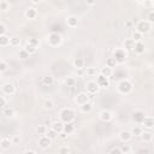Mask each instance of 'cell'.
<instances>
[{"mask_svg": "<svg viewBox=\"0 0 154 154\" xmlns=\"http://www.w3.org/2000/svg\"><path fill=\"white\" fill-rule=\"evenodd\" d=\"M141 137H142V140H143L145 142H149V141H152L153 136H152V134H151V133H142Z\"/></svg>", "mask_w": 154, "mask_h": 154, "instance_id": "30", "label": "cell"}, {"mask_svg": "<svg viewBox=\"0 0 154 154\" xmlns=\"http://www.w3.org/2000/svg\"><path fill=\"white\" fill-rule=\"evenodd\" d=\"M53 107H54V102L51 100V99L45 101V108H46V110H52Z\"/></svg>", "mask_w": 154, "mask_h": 154, "instance_id": "38", "label": "cell"}, {"mask_svg": "<svg viewBox=\"0 0 154 154\" xmlns=\"http://www.w3.org/2000/svg\"><path fill=\"white\" fill-rule=\"evenodd\" d=\"M142 125H143L146 129H152L154 127V118H152V117H145L143 122H142Z\"/></svg>", "mask_w": 154, "mask_h": 154, "instance_id": "15", "label": "cell"}, {"mask_svg": "<svg viewBox=\"0 0 154 154\" xmlns=\"http://www.w3.org/2000/svg\"><path fill=\"white\" fill-rule=\"evenodd\" d=\"M13 142H15V143H16V142H18V137H15L13 139Z\"/></svg>", "mask_w": 154, "mask_h": 154, "instance_id": "54", "label": "cell"}, {"mask_svg": "<svg viewBox=\"0 0 154 154\" xmlns=\"http://www.w3.org/2000/svg\"><path fill=\"white\" fill-rule=\"evenodd\" d=\"M46 135L48 136L51 140H55V139H57V136H58V133H57V131H54L53 129H51V130L47 131V134H46Z\"/></svg>", "mask_w": 154, "mask_h": 154, "instance_id": "32", "label": "cell"}, {"mask_svg": "<svg viewBox=\"0 0 154 154\" xmlns=\"http://www.w3.org/2000/svg\"><path fill=\"white\" fill-rule=\"evenodd\" d=\"M10 45H11V46H13V47L19 46V45H21V40H19L18 37H12V39H10Z\"/></svg>", "mask_w": 154, "mask_h": 154, "instance_id": "33", "label": "cell"}, {"mask_svg": "<svg viewBox=\"0 0 154 154\" xmlns=\"http://www.w3.org/2000/svg\"><path fill=\"white\" fill-rule=\"evenodd\" d=\"M139 153H148V149H145V148H142V149H139Z\"/></svg>", "mask_w": 154, "mask_h": 154, "instance_id": "50", "label": "cell"}, {"mask_svg": "<svg viewBox=\"0 0 154 154\" xmlns=\"http://www.w3.org/2000/svg\"><path fill=\"white\" fill-rule=\"evenodd\" d=\"M145 43L143 42H142V41H139V42H136L135 43V48H134V51H135V52L136 53H137V54H142V53H143L145 52Z\"/></svg>", "mask_w": 154, "mask_h": 154, "instance_id": "17", "label": "cell"}, {"mask_svg": "<svg viewBox=\"0 0 154 154\" xmlns=\"http://www.w3.org/2000/svg\"><path fill=\"white\" fill-rule=\"evenodd\" d=\"M66 24H67V27H70V28H75V27H77V24H78V18H77L76 16H70V17H67Z\"/></svg>", "mask_w": 154, "mask_h": 154, "instance_id": "14", "label": "cell"}, {"mask_svg": "<svg viewBox=\"0 0 154 154\" xmlns=\"http://www.w3.org/2000/svg\"><path fill=\"white\" fill-rule=\"evenodd\" d=\"M117 64H118V63H117V60H116L115 58H108V59L106 60V65L110 66V67H116Z\"/></svg>", "mask_w": 154, "mask_h": 154, "instance_id": "31", "label": "cell"}, {"mask_svg": "<svg viewBox=\"0 0 154 154\" xmlns=\"http://www.w3.org/2000/svg\"><path fill=\"white\" fill-rule=\"evenodd\" d=\"M113 58L117 60V63H124L125 61V58H127V54H125V51L119 48V49H116L115 53H113Z\"/></svg>", "mask_w": 154, "mask_h": 154, "instance_id": "5", "label": "cell"}, {"mask_svg": "<svg viewBox=\"0 0 154 154\" xmlns=\"http://www.w3.org/2000/svg\"><path fill=\"white\" fill-rule=\"evenodd\" d=\"M52 129L54 131H57L58 134H60L63 131V129H64V122H54L52 124Z\"/></svg>", "mask_w": 154, "mask_h": 154, "instance_id": "19", "label": "cell"}, {"mask_svg": "<svg viewBox=\"0 0 154 154\" xmlns=\"http://www.w3.org/2000/svg\"><path fill=\"white\" fill-rule=\"evenodd\" d=\"M53 82H54V78H53L52 76H46V77H43V79H42V83H43L45 85H47V87L52 85Z\"/></svg>", "mask_w": 154, "mask_h": 154, "instance_id": "25", "label": "cell"}, {"mask_svg": "<svg viewBox=\"0 0 154 154\" xmlns=\"http://www.w3.org/2000/svg\"><path fill=\"white\" fill-rule=\"evenodd\" d=\"M5 31H6V27L4 24H0V35H5Z\"/></svg>", "mask_w": 154, "mask_h": 154, "instance_id": "45", "label": "cell"}, {"mask_svg": "<svg viewBox=\"0 0 154 154\" xmlns=\"http://www.w3.org/2000/svg\"><path fill=\"white\" fill-rule=\"evenodd\" d=\"M36 133L39 134V135H46L47 134V128L45 127V125H39V127L36 128Z\"/></svg>", "mask_w": 154, "mask_h": 154, "instance_id": "28", "label": "cell"}, {"mask_svg": "<svg viewBox=\"0 0 154 154\" xmlns=\"http://www.w3.org/2000/svg\"><path fill=\"white\" fill-rule=\"evenodd\" d=\"M112 118H113L112 112L108 111V110H104V111L100 113V119H101L102 122H110Z\"/></svg>", "mask_w": 154, "mask_h": 154, "instance_id": "12", "label": "cell"}, {"mask_svg": "<svg viewBox=\"0 0 154 154\" xmlns=\"http://www.w3.org/2000/svg\"><path fill=\"white\" fill-rule=\"evenodd\" d=\"M143 119H145V113L142 112V111H135L133 113V121L136 122V123H141L143 122Z\"/></svg>", "mask_w": 154, "mask_h": 154, "instance_id": "11", "label": "cell"}, {"mask_svg": "<svg viewBox=\"0 0 154 154\" xmlns=\"http://www.w3.org/2000/svg\"><path fill=\"white\" fill-rule=\"evenodd\" d=\"M136 29H137V31L145 34V33H148L151 30V23L148 21H141L137 23V27H136Z\"/></svg>", "mask_w": 154, "mask_h": 154, "instance_id": "4", "label": "cell"}, {"mask_svg": "<svg viewBox=\"0 0 154 154\" xmlns=\"http://www.w3.org/2000/svg\"><path fill=\"white\" fill-rule=\"evenodd\" d=\"M9 43H10V39L6 35H0V46L5 47V46H7Z\"/></svg>", "mask_w": 154, "mask_h": 154, "instance_id": "24", "label": "cell"}, {"mask_svg": "<svg viewBox=\"0 0 154 154\" xmlns=\"http://www.w3.org/2000/svg\"><path fill=\"white\" fill-rule=\"evenodd\" d=\"M77 70H78V71H77V72H78V75H82V73H83L82 69H77Z\"/></svg>", "mask_w": 154, "mask_h": 154, "instance_id": "53", "label": "cell"}, {"mask_svg": "<svg viewBox=\"0 0 154 154\" xmlns=\"http://www.w3.org/2000/svg\"><path fill=\"white\" fill-rule=\"evenodd\" d=\"M0 106H1L3 108L6 107V100H5L4 96H1V98H0Z\"/></svg>", "mask_w": 154, "mask_h": 154, "instance_id": "43", "label": "cell"}, {"mask_svg": "<svg viewBox=\"0 0 154 154\" xmlns=\"http://www.w3.org/2000/svg\"><path fill=\"white\" fill-rule=\"evenodd\" d=\"M135 41H134V39H129V40H125V42H124V48L127 49V51H133L135 48Z\"/></svg>", "mask_w": 154, "mask_h": 154, "instance_id": "18", "label": "cell"}, {"mask_svg": "<svg viewBox=\"0 0 154 154\" xmlns=\"http://www.w3.org/2000/svg\"><path fill=\"white\" fill-rule=\"evenodd\" d=\"M10 145H11V142L7 140V139H3L1 140V142H0V148H1V149H9L10 148Z\"/></svg>", "mask_w": 154, "mask_h": 154, "instance_id": "26", "label": "cell"}, {"mask_svg": "<svg viewBox=\"0 0 154 154\" xmlns=\"http://www.w3.org/2000/svg\"><path fill=\"white\" fill-rule=\"evenodd\" d=\"M100 73H101V75H104V76H106V77H110V76H112V73H113L112 67H110V66L106 65L105 67H102V69H101Z\"/></svg>", "mask_w": 154, "mask_h": 154, "instance_id": "21", "label": "cell"}, {"mask_svg": "<svg viewBox=\"0 0 154 154\" xmlns=\"http://www.w3.org/2000/svg\"><path fill=\"white\" fill-rule=\"evenodd\" d=\"M121 149H122V153H129V152L131 151V149H130V148H129L128 146H124V147H122Z\"/></svg>", "mask_w": 154, "mask_h": 154, "instance_id": "47", "label": "cell"}, {"mask_svg": "<svg viewBox=\"0 0 154 154\" xmlns=\"http://www.w3.org/2000/svg\"><path fill=\"white\" fill-rule=\"evenodd\" d=\"M6 69H7L6 61H5V60H1V61H0V71L4 72V71H6Z\"/></svg>", "mask_w": 154, "mask_h": 154, "instance_id": "41", "label": "cell"}, {"mask_svg": "<svg viewBox=\"0 0 154 154\" xmlns=\"http://www.w3.org/2000/svg\"><path fill=\"white\" fill-rule=\"evenodd\" d=\"M25 16H27V18H29V19L36 18V16H37V11H36V9H34V7L28 9V10L25 11Z\"/></svg>", "mask_w": 154, "mask_h": 154, "instance_id": "16", "label": "cell"}, {"mask_svg": "<svg viewBox=\"0 0 154 154\" xmlns=\"http://www.w3.org/2000/svg\"><path fill=\"white\" fill-rule=\"evenodd\" d=\"M1 10H4V11H5V10H7V4L5 3V1L1 3Z\"/></svg>", "mask_w": 154, "mask_h": 154, "instance_id": "48", "label": "cell"}, {"mask_svg": "<svg viewBox=\"0 0 154 154\" xmlns=\"http://www.w3.org/2000/svg\"><path fill=\"white\" fill-rule=\"evenodd\" d=\"M118 90L123 94H129L133 90V83L128 81V79H123L118 84Z\"/></svg>", "mask_w": 154, "mask_h": 154, "instance_id": "2", "label": "cell"}, {"mask_svg": "<svg viewBox=\"0 0 154 154\" xmlns=\"http://www.w3.org/2000/svg\"><path fill=\"white\" fill-rule=\"evenodd\" d=\"M3 113H4V116H6V117H12L15 115V111H13V108H11V107H5Z\"/></svg>", "mask_w": 154, "mask_h": 154, "instance_id": "27", "label": "cell"}, {"mask_svg": "<svg viewBox=\"0 0 154 154\" xmlns=\"http://www.w3.org/2000/svg\"><path fill=\"white\" fill-rule=\"evenodd\" d=\"M75 130V127H73V124L70 122V123H64V129H63V131L64 133H66L67 135L69 134H71L72 131Z\"/></svg>", "mask_w": 154, "mask_h": 154, "instance_id": "20", "label": "cell"}, {"mask_svg": "<svg viewBox=\"0 0 154 154\" xmlns=\"http://www.w3.org/2000/svg\"><path fill=\"white\" fill-rule=\"evenodd\" d=\"M28 43H30V45H33V46H35V47H39V40L35 39V37H31V39L28 40Z\"/></svg>", "mask_w": 154, "mask_h": 154, "instance_id": "40", "label": "cell"}, {"mask_svg": "<svg viewBox=\"0 0 154 154\" xmlns=\"http://www.w3.org/2000/svg\"><path fill=\"white\" fill-rule=\"evenodd\" d=\"M48 42L51 46H58L61 42V35L58 33H51L48 35Z\"/></svg>", "mask_w": 154, "mask_h": 154, "instance_id": "3", "label": "cell"}, {"mask_svg": "<svg viewBox=\"0 0 154 154\" xmlns=\"http://www.w3.org/2000/svg\"><path fill=\"white\" fill-rule=\"evenodd\" d=\"M131 133H133V135H135V136H141L142 135V129L140 127H135Z\"/></svg>", "mask_w": 154, "mask_h": 154, "instance_id": "39", "label": "cell"}, {"mask_svg": "<svg viewBox=\"0 0 154 154\" xmlns=\"http://www.w3.org/2000/svg\"><path fill=\"white\" fill-rule=\"evenodd\" d=\"M119 137H121V140L123 142H128L131 140V137H133V133L131 131H128V130H123L121 134H119Z\"/></svg>", "mask_w": 154, "mask_h": 154, "instance_id": "13", "label": "cell"}, {"mask_svg": "<svg viewBox=\"0 0 154 154\" xmlns=\"http://www.w3.org/2000/svg\"><path fill=\"white\" fill-rule=\"evenodd\" d=\"M73 65H75L76 69H83L84 66V59L83 58H76L73 60Z\"/></svg>", "mask_w": 154, "mask_h": 154, "instance_id": "23", "label": "cell"}, {"mask_svg": "<svg viewBox=\"0 0 154 154\" xmlns=\"http://www.w3.org/2000/svg\"><path fill=\"white\" fill-rule=\"evenodd\" d=\"M51 142H52V140H51L48 136L42 135L41 137H40V140H39V145H40V147H41V148L46 149V148H48L51 146Z\"/></svg>", "mask_w": 154, "mask_h": 154, "instance_id": "8", "label": "cell"}, {"mask_svg": "<svg viewBox=\"0 0 154 154\" xmlns=\"http://www.w3.org/2000/svg\"><path fill=\"white\" fill-rule=\"evenodd\" d=\"M92 110H93V106H92V104H90L89 101L85 102V104H83V105H81V111L83 113H89Z\"/></svg>", "mask_w": 154, "mask_h": 154, "instance_id": "22", "label": "cell"}, {"mask_svg": "<svg viewBox=\"0 0 154 154\" xmlns=\"http://www.w3.org/2000/svg\"><path fill=\"white\" fill-rule=\"evenodd\" d=\"M89 99H90L89 94H87V93H79L76 96V102L78 105H83V104H85V102H88Z\"/></svg>", "mask_w": 154, "mask_h": 154, "instance_id": "9", "label": "cell"}, {"mask_svg": "<svg viewBox=\"0 0 154 154\" xmlns=\"http://www.w3.org/2000/svg\"><path fill=\"white\" fill-rule=\"evenodd\" d=\"M96 0H85V3H87L88 5H94Z\"/></svg>", "mask_w": 154, "mask_h": 154, "instance_id": "49", "label": "cell"}, {"mask_svg": "<svg viewBox=\"0 0 154 154\" xmlns=\"http://www.w3.org/2000/svg\"><path fill=\"white\" fill-rule=\"evenodd\" d=\"M110 153L111 154H119V153H122V149H119V148H113Z\"/></svg>", "mask_w": 154, "mask_h": 154, "instance_id": "46", "label": "cell"}, {"mask_svg": "<svg viewBox=\"0 0 154 154\" xmlns=\"http://www.w3.org/2000/svg\"><path fill=\"white\" fill-rule=\"evenodd\" d=\"M15 85L12 83H6L3 85V93L6 95H12L15 93Z\"/></svg>", "mask_w": 154, "mask_h": 154, "instance_id": "10", "label": "cell"}, {"mask_svg": "<svg viewBox=\"0 0 154 154\" xmlns=\"http://www.w3.org/2000/svg\"><path fill=\"white\" fill-rule=\"evenodd\" d=\"M99 84L96 81H89L87 83V90H88V93L90 95H93V94H96L98 93V90H99Z\"/></svg>", "mask_w": 154, "mask_h": 154, "instance_id": "6", "label": "cell"}, {"mask_svg": "<svg viewBox=\"0 0 154 154\" xmlns=\"http://www.w3.org/2000/svg\"><path fill=\"white\" fill-rule=\"evenodd\" d=\"M58 152L59 153H69L70 149L67 147H61V148H59V149H58Z\"/></svg>", "mask_w": 154, "mask_h": 154, "instance_id": "44", "label": "cell"}, {"mask_svg": "<svg viewBox=\"0 0 154 154\" xmlns=\"http://www.w3.org/2000/svg\"><path fill=\"white\" fill-rule=\"evenodd\" d=\"M24 153H25V154H35L36 152H35V151H25Z\"/></svg>", "mask_w": 154, "mask_h": 154, "instance_id": "51", "label": "cell"}, {"mask_svg": "<svg viewBox=\"0 0 154 154\" xmlns=\"http://www.w3.org/2000/svg\"><path fill=\"white\" fill-rule=\"evenodd\" d=\"M96 82H98L99 87H101V88H106V87H108V85H110V81H108V77H106V76H104V75H101V73L98 76V78H96Z\"/></svg>", "mask_w": 154, "mask_h": 154, "instance_id": "7", "label": "cell"}, {"mask_svg": "<svg viewBox=\"0 0 154 154\" xmlns=\"http://www.w3.org/2000/svg\"><path fill=\"white\" fill-rule=\"evenodd\" d=\"M40 1H41V0H31V3H33V4H39Z\"/></svg>", "mask_w": 154, "mask_h": 154, "instance_id": "52", "label": "cell"}, {"mask_svg": "<svg viewBox=\"0 0 154 154\" xmlns=\"http://www.w3.org/2000/svg\"><path fill=\"white\" fill-rule=\"evenodd\" d=\"M147 19H148V22H149V23H154V11H152V12L148 13Z\"/></svg>", "mask_w": 154, "mask_h": 154, "instance_id": "42", "label": "cell"}, {"mask_svg": "<svg viewBox=\"0 0 154 154\" xmlns=\"http://www.w3.org/2000/svg\"><path fill=\"white\" fill-rule=\"evenodd\" d=\"M29 52L24 48V49H22V51H19V58H22V59H27V58H29Z\"/></svg>", "mask_w": 154, "mask_h": 154, "instance_id": "37", "label": "cell"}, {"mask_svg": "<svg viewBox=\"0 0 154 154\" xmlns=\"http://www.w3.org/2000/svg\"><path fill=\"white\" fill-rule=\"evenodd\" d=\"M60 119H61V122H64V123H70L75 119V112H73L71 108H64V110L60 112Z\"/></svg>", "mask_w": 154, "mask_h": 154, "instance_id": "1", "label": "cell"}, {"mask_svg": "<svg viewBox=\"0 0 154 154\" xmlns=\"http://www.w3.org/2000/svg\"><path fill=\"white\" fill-rule=\"evenodd\" d=\"M36 48L37 47H35V46H33V45H30V43H27L25 45V49L29 52L30 54H33V53H35L36 52Z\"/></svg>", "mask_w": 154, "mask_h": 154, "instance_id": "36", "label": "cell"}, {"mask_svg": "<svg viewBox=\"0 0 154 154\" xmlns=\"http://www.w3.org/2000/svg\"><path fill=\"white\" fill-rule=\"evenodd\" d=\"M142 35H143V34L136 30V31L134 33V35H133L134 41H135V42H139V41H141V40H142Z\"/></svg>", "mask_w": 154, "mask_h": 154, "instance_id": "34", "label": "cell"}, {"mask_svg": "<svg viewBox=\"0 0 154 154\" xmlns=\"http://www.w3.org/2000/svg\"><path fill=\"white\" fill-rule=\"evenodd\" d=\"M75 83H76V79L73 78V77H67V78L65 79V84L67 85V87H73V85H75Z\"/></svg>", "mask_w": 154, "mask_h": 154, "instance_id": "35", "label": "cell"}, {"mask_svg": "<svg viewBox=\"0 0 154 154\" xmlns=\"http://www.w3.org/2000/svg\"><path fill=\"white\" fill-rule=\"evenodd\" d=\"M85 73H87L88 76L93 77V76H96V75H98V70H96V67H88L87 71H85Z\"/></svg>", "mask_w": 154, "mask_h": 154, "instance_id": "29", "label": "cell"}]
</instances>
